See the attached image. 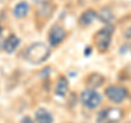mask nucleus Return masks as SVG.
<instances>
[{"label":"nucleus","mask_w":131,"mask_h":123,"mask_svg":"<svg viewBox=\"0 0 131 123\" xmlns=\"http://www.w3.org/2000/svg\"><path fill=\"white\" fill-rule=\"evenodd\" d=\"M50 56V50L44 43H35L31 45L25 51V59L31 63H43Z\"/></svg>","instance_id":"obj_1"},{"label":"nucleus","mask_w":131,"mask_h":123,"mask_svg":"<svg viewBox=\"0 0 131 123\" xmlns=\"http://www.w3.org/2000/svg\"><path fill=\"white\" fill-rule=\"evenodd\" d=\"M113 33H114V26H112L110 24L106 25L101 31L97 32L95 36V44L100 51H106L109 48L110 43H112Z\"/></svg>","instance_id":"obj_2"},{"label":"nucleus","mask_w":131,"mask_h":123,"mask_svg":"<svg viewBox=\"0 0 131 123\" xmlns=\"http://www.w3.org/2000/svg\"><path fill=\"white\" fill-rule=\"evenodd\" d=\"M81 101L89 109H95L100 106L102 101V96L94 89H86L81 94Z\"/></svg>","instance_id":"obj_3"},{"label":"nucleus","mask_w":131,"mask_h":123,"mask_svg":"<svg viewBox=\"0 0 131 123\" xmlns=\"http://www.w3.org/2000/svg\"><path fill=\"white\" fill-rule=\"evenodd\" d=\"M105 94L109 100L116 102V104H120L126 99L128 92L125 87H121V86H110V87L106 88Z\"/></svg>","instance_id":"obj_4"},{"label":"nucleus","mask_w":131,"mask_h":123,"mask_svg":"<svg viewBox=\"0 0 131 123\" xmlns=\"http://www.w3.org/2000/svg\"><path fill=\"white\" fill-rule=\"evenodd\" d=\"M66 37V31L59 25H55L50 28L48 33V40L51 46L59 45Z\"/></svg>","instance_id":"obj_5"},{"label":"nucleus","mask_w":131,"mask_h":123,"mask_svg":"<svg viewBox=\"0 0 131 123\" xmlns=\"http://www.w3.org/2000/svg\"><path fill=\"white\" fill-rule=\"evenodd\" d=\"M122 118V111L118 108H110L103 112V119L108 123H116Z\"/></svg>","instance_id":"obj_6"},{"label":"nucleus","mask_w":131,"mask_h":123,"mask_svg":"<svg viewBox=\"0 0 131 123\" xmlns=\"http://www.w3.org/2000/svg\"><path fill=\"white\" fill-rule=\"evenodd\" d=\"M35 119L37 123H52V121H54L51 113L45 108H39L36 110Z\"/></svg>","instance_id":"obj_7"},{"label":"nucleus","mask_w":131,"mask_h":123,"mask_svg":"<svg viewBox=\"0 0 131 123\" xmlns=\"http://www.w3.org/2000/svg\"><path fill=\"white\" fill-rule=\"evenodd\" d=\"M97 19V13L94 10H86L80 16V24L82 26H89Z\"/></svg>","instance_id":"obj_8"},{"label":"nucleus","mask_w":131,"mask_h":123,"mask_svg":"<svg viewBox=\"0 0 131 123\" xmlns=\"http://www.w3.org/2000/svg\"><path fill=\"white\" fill-rule=\"evenodd\" d=\"M19 45H20V39L15 35H10L6 39L5 44H3V49H5V51L8 52V54H12L18 48Z\"/></svg>","instance_id":"obj_9"},{"label":"nucleus","mask_w":131,"mask_h":123,"mask_svg":"<svg viewBox=\"0 0 131 123\" xmlns=\"http://www.w3.org/2000/svg\"><path fill=\"white\" fill-rule=\"evenodd\" d=\"M28 11H30V6H28V3L25 1H21L14 7L13 14H14L15 18L22 19V18H25L27 15Z\"/></svg>","instance_id":"obj_10"},{"label":"nucleus","mask_w":131,"mask_h":123,"mask_svg":"<svg viewBox=\"0 0 131 123\" xmlns=\"http://www.w3.org/2000/svg\"><path fill=\"white\" fill-rule=\"evenodd\" d=\"M69 89V83L66 77H60L56 84V94L60 97H64L66 94L68 93Z\"/></svg>","instance_id":"obj_11"},{"label":"nucleus","mask_w":131,"mask_h":123,"mask_svg":"<svg viewBox=\"0 0 131 123\" xmlns=\"http://www.w3.org/2000/svg\"><path fill=\"white\" fill-rule=\"evenodd\" d=\"M104 83V77L100 74H92L88 79V86L91 88H96Z\"/></svg>","instance_id":"obj_12"},{"label":"nucleus","mask_w":131,"mask_h":123,"mask_svg":"<svg viewBox=\"0 0 131 123\" xmlns=\"http://www.w3.org/2000/svg\"><path fill=\"white\" fill-rule=\"evenodd\" d=\"M97 18L101 20L102 22H104V23H110L114 20V14H113V12L110 11L109 9H103L100 13L97 14Z\"/></svg>","instance_id":"obj_13"},{"label":"nucleus","mask_w":131,"mask_h":123,"mask_svg":"<svg viewBox=\"0 0 131 123\" xmlns=\"http://www.w3.org/2000/svg\"><path fill=\"white\" fill-rule=\"evenodd\" d=\"M21 123H34V122L32 121V119H31V118H28V117H24V118L22 119Z\"/></svg>","instance_id":"obj_14"},{"label":"nucleus","mask_w":131,"mask_h":123,"mask_svg":"<svg viewBox=\"0 0 131 123\" xmlns=\"http://www.w3.org/2000/svg\"><path fill=\"white\" fill-rule=\"evenodd\" d=\"M49 0H34V2L36 3H40V5H44V3H47Z\"/></svg>","instance_id":"obj_15"},{"label":"nucleus","mask_w":131,"mask_h":123,"mask_svg":"<svg viewBox=\"0 0 131 123\" xmlns=\"http://www.w3.org/2000/svg\"><path fill=\"white\" fill-rule=\"evenodd\" d=\"M1 32H2V27L0 26V34H1Z\"/></svg>","instance_id":"obj_16"}]
</instances>
